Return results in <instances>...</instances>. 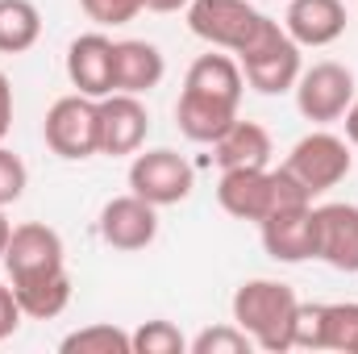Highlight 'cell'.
I'll use <instances>...</instances> for the list:
<instances>
[{
    "label": "cell",
    "mask_w": 358,
    "mask_h": 354,
    "mask_svg": "<svg viewBox=\"0 0 358 354\" xmlns=\"http://www.w3.org/2000/svg\"><path fill=\"white\" fill-rule=\"evenodd\" d=\"M4 271H8V288L21 304L25 317L34 321H50L71 304V275H67V250L59 229H50L46 221H25L13 225V238L4 246Z\"/></svg>",
    "instance_id": "obj_1"
},
{
    "label": "cell",
    "mask_w": 358,
    "mask_h": 354,
    "mask_svg": "<svg viewBox=\"0 0 358 354\" xmlns=\"http://www.w3.org/2000/svg\"><path fill=\"white\" fill-rule=\"evenodd\" d=\"M217 204L238 217V221H263L279 208H296V204H313V196L304 192V183L292 176L287 167H238V171H221L217 183Z\"/></svg>",
    "instance_id": "obj_2"
},
{
    "label": "cell",
    "mask_w": 358,
    "mask_h": 354,
    "mask_svg": "<svg viewBox=\"0 0 358 354\" xmlns=\"http://www.w3.org/2000/svg\"><path fill=\"white\" fill-rule=\"evenodd\" d=\"M234 321L250 334V342L259 351L283 354L296 351L292 346V325H296V309H300V296L279 283V279H246L238 292H234Z\"/></svg>",
    "instance_id": "obj_3"
},
{
    "label": "cell",
    "mask_w": 358,
    "mask_h": 354,
    "mask_svg": "<svg viewBox=\"0 0 358 354\" xmlns=\"http://www.w3.org/2000/svg\"><path fill=\"white\" fill-rule=\"evenodd\" d=\"M183 13H187V29L200 42L229 50V55L250 50L271 29V17L259 13L250 0H192Z\"/></svg>",
    "instance_id": "obj_4"
},
{
    "label": "cell",
    "mask_w": 358,
    "mask_h": 354,
    "mask_svg": "<svg viewBox=\"0 0 358 354\" xmlns=\"http://www.w3.org/2000/svg\"><path fill=\"white\" fill-rule=\"evenodd\" d=\"M42 138L59 159H71V163L100 155V100H92L84 92L59 96L46 113Z\"/></svg>",
    "instance_id": "obj_5"
},
{
    "label": "cell",
    "mask_w": 358,
    "mask_h": 354,
    "mask_svg": "<svg viewBox=\"0 0 358 354\" xmlns=\"http://www.w3.org/2000/svg\"><path fill=\"white\" fill-rule=\"evenodd\" d=\"M283 167L304 183L308 196H321V192L338 187L342 179L355 171V155H350V142L346 138H338L329 129H313V134H304L292 146V155H287Z\"/></svg>",
    "instance_id": "obj_6"
},
{
    "label": "cell",
    "mask_w": 358,
    "mask_h": 354,
    "mask_svg": "<svg viewBox=\"0 0 358 354\" xmlns=\"http://www.w3.org/2000/svg\"><path fill=\"white\" fill-rule=\"evenodd\" d=\"M238 67H242V76H246V84L255 92H263V96H283V92L296 88V80H300V46L287 38V29L279 25V21H271V29L250 46V50H242L238 55Z\"/></svg>",
    "instance_id": "obj_7"
},
{
    "label": "cell",
    "mask_w": 358,
    "mask_h": 354,
    "mask_svg": "<svg viewBox=\"0 0 358 354\" xmlns=\"http://www.w3.org/2000/svg\"><path fill=\"white\" fill-rule=\"evenodd\" d=\"M192 187H196V171H192V163L179 150L159 146V150L134 155V163H129V192L142 196V200H150L155 208H167V204L187 200Z\"/></svg>",
    "instance_id": "obj_8"
},
{
    "label": "cell",
    "mask_w": 358,
    "mask_h": 354,
    "mask_svg": "<svg viewBox=\"0 0 358 354\" xmlns=\"http://www.w3.org/2000/svg\"><path fill=\"white\" fill-rule=\"evenodd\" d=\"M292 92L304 121L329 125V121H342L355 100V71L342 63H313L308 71H300Z\"/></svg>",
    "instance_id": "obj_9"
},
{
    "label": "cell",
    "mask_w": 358,
    "mask_h": 354,
    "mask_svg": "<svg viewBox=\"0 0 358 354\" xmlns=\"http://www.w3.org/2000/svg\"><path fill=\"white\" fill-rule=\"evenodd\" d=\"M100 242L113 246V250H146L155 238H159V208L142 196H113L104 208H100Z\"/></svg>",
    "instance_id": "obj_10"
},
{
    "label": "cell",
    "mask_w": 358,
    "mask_h": 354,
    "mask_svg": "<svg viewBox=\"0 0 358 354\" xmlns=\"http://www.w3.org/2000/svg\"><path fill=\"white\" fill-rule=\"evenodd\" d=\"M259 238L275 263H308L317 259V208L313 204H296V208H279L259 221Z\"/></svg>",
    "instance_id": "obj_11"
},
{
    "label": "cell",
    "mask_w": 358,
    "mask_h": 354,
    "mask_svg": "<svg viewBox=\"0 0 358 354\" xmlns=\"http://www.w3.org/2000/svg\"><path fill=\"white\" fill-rule=\"evenodd\" d=\"M146 134H150V113H146L142 96L108 92L100 100V155H108V159L138 155L146 146Z\"/></svg>",
    "instance_id": "obj_12"
},
{
    "label": "cell",
    "mask_w": 358,
    "mask_h": 354,
    "mask_svg": "<svg viewBox=\"0 0 358 354\" xmlns=\"http://www.w3.org/2000/svg\"><path fill=\"white\" fill-rule=\"evenodd\" d=\"M67 80L92 100H104L108 92H117V42L104 34H80L67 46Z\"/></svg>",
    "instance_id": "obj_13"
},
{
    "label": "cell",
    "mask_w": 358,
    "mask_h": 354,
    "mask_svg": "<svg viewBox=\"0 0 358 354\" xmlns=\"http://www.w3.org/2000/svg\"><path fill=\"white\" fill-rule=\"evenodd\" d=\"M317 259L334 271L358 275V204H321L317 208Z\"/></svg>",
    "instance_id": "obj_14"
},
{
    "label": "cell",
    "mask_w": 358,
    "mask_h": 354,
    "mask_svg": "<svg viewBox=\"0 0 358 354\" xmlns=\"http://www.w3.org/2000/svg\"><path fill=\"white\" fill-rule=\"evenodd\" d=\"M287 38L304 50V46H334L346 34V4L342 0H287V17H283Z\"/></svg>",
    "instance_id": "obj_15"
},
{
    "label": "cell",
    "mask_w": 358,
    "mask_h": 354,
    "mask_svg": "<svg viewBox=\"0 0 358 354\" xmlns=\"http://www.w3.org/2000/svg\"><path fill=\"white\" fill-rule=\"evenodd\" d=\"M275 146H271L267 125L259 121H234L217 142H213V159L221 171H238V167H267Z\"/></svg>",
    "instance_id": "obj_16"
},
{
    "label": "cell",
    "mask_w": 358,
    "mask_h": 354,
    "mask_svg": "<svg viewBox=\"0 0 358 354\" xmlns=\"http://www.w3.org/2000/svg\"><path fill=\"white\" fill-rule=\"evenodd\" d=\"M163 76H167V59L155 42H146V38L117 42V92L146 96L150 88L163 84Z\"/></svg>",
    "instance_id": "obj_17"
},
{
    "label": "cell",
    "mask_w": 358,
    "mask_h": 354,
    "mask_svg": "<svg viewBox=\"0 0 358 354\" xmlns=\"http://www.w3.org/2000/svg\"><path fill=\"white\" fill-rule=\"evenodd\" d=\"M234 121H238V108H234V104H221V100H208V96H196V92H179L176 125L187 142L213 146Z\"/></svg>",
    "instance_id": "obj_18"
},
{
    "label": "cell",
    "mask_w": 358,
    "mask_h": 354,
    "mask_svg": "<svg viewBox=\"0 0 358 354\" xmlns=\"http://www.w3.org/2000/svg\"><path fill=\"white\" fill-rule=\"evenodd\" d=\"M183 92H196V96H208V100H221V104L238 108L242 92H246V76H242L238 59H229V55H200L187 67Z\"/></svg>",
    "instance_id": "obj_19"
},
{
    "label": "cell",
    "mask_w": 358,
    "mask_h": 354,
    "mask_svg": "<svg viewBox=\"0 0 358 354\" xmlns=\"http://www.w3.org/2000/svg\"><path fill=\"white\" fill-rule=\"evenodd\" d=\"M42 38V13L34 0H0V55H21Z\"/></svg>",
    "instance_id": "obj_20"
},
{
    "label": "cell",
    "mask_w": 358,
    "mask_h": 354,
    "mask_svg": "<svg viewBox=\"0 0 358 354\" xmlns=\"http://www.w3.org/2000/svg\"><path fill=\"white\" fill-rule=\"evenodd\" d=\"M63 354H134V338L129 330L113 325V321H92L84 330H71L63 342H59Z\"/></svg>",
    "instance_id": "obj_21"
},
{
    "label": "cell",
    "mask_w": 358,
    "mask_h": 354,
    "mask_svg": "<svg viewBox=\"0 0 358 354\" xmlns=\"http://www.w3.org/2000/svg\"><path fill=\"white\" fill-rule=\"evenodd\" d=\"M317 351L358 354V300L321 304V342H317Z\"/></svg>",
    "instance_id": "obj_22"
},
{
    "label": "cell",
    "mask_w": 358,
    "mask_h": 354,
    "mask_svg": "<svg viewBox=\"0 0 358 354\" xmlns=\"http://www.w3.org/2000/svg\"><path fill=\"white\" fill-rule=\"evenodd\" d=\"M134 354H183L187 351V338L179 334V325L155 317V321H142L134 334Z\"/></svg>",
    "instance_id": "obj_23"
},
{
    "label": "cell",
    "mask_w": 358,
    "mask_h": 354,
    "mask_svg": "<svg viewBox=\"0 0 358 354\" xmlns=\"http://www.w3.org/2000/svg\"><path fill=\"white\" fill-rule=\"evenodd\" d=\"M187 351L192 354H250L255 351V342H250V334H246L238 321H229V325L200 330V334L187 342Z\"/></svg>",
    "instance_id": "obj_24"
},
{
    "label": "cell",
    "mask_w": 358,
    "mask_h": 354,
    "mask_svg": "<svg viewBox=\"0 0 358 354\" xmlns=\"http://www.w3.org/2000/svg\"><path fill=\"white\" fill-rule=\"evenodd\" d=\"M80 8L96 25H129L142 8H150V0H80Z\"/></svg>",
    "instance_id": "obj_25"
},
{
    "label": "cell",
    "mask_w": 358,
    "mask_h": 354,
    "mask_svg": "<svg viewBox=\"0 0 358 354\" xmlns=\"http://www.w3.org/2000/svg\"><path fill=\"white\" fill-rule=\"evenodd\" d=\"M25 183H29V171H25V163L0 142V208H8V204H17L21 196H25Z\"/></svg>",
    "instance_id": "obj_26"
},
{
    "label": "cell",
    "mask_w": 358,
    "mask_h": 354,
    "mask_svg": "<svg viewBox=\"0 0 358 354\" xmlns=\"http://www.w3.org/2000/svg\"><path fill=\"white\" fill-rule=\"evenodd\" d=\"M21 304H17V296H13V288L8 283H0V342L4 338H13L17 330H21Z\"/></svg>",
    "instance_id": "obj_27"
},
{
    "label": "cell",
    "mask_w": 358,
    "mask_h": 354,
    "mask_svg": "<svg viewBox=\"0 0 358 354\" xmlns=\"http://www.w3.org/2000/svg\"><path fill=\"white\" fill-rule=\"evenodd\" d=\"M8 129H13V84L0 71V142L8 138Z\"/></svg>",
    "instance_id": "obj_28"
},
{
    "label": "cell",
    "mask_w": 358,
    "mask_h": 354,
    "mask_svg": "<svg viewBox=\"0 0 358 354\" xmlns=\"http://www.w3.org/2000/svg\"><path fill=\"white\" fill-rule=\"evenodd\" d=\"M346 142L358 146V96L350 100V108H346Z\"/></svg>",
    "instance_id": "obj_29"
},
{
    "label": "cell",
    "mask_w": 358,
    "mask_h": 354,
    "mask_svg": "<svg viewBox=\"0 0 358 354\" xmlns=\"http://www.w3.org/2000/svg\"><path fill=\"white\" fill-rule=\"evenodd\" d=\"M192 0H150V13H179V8H187Z\"/></svg>",
    "instance_id": "obj_30"
},
{
    "label": "cell",
    "mask_w": 358,
    "mask_h": 354,
    "mask_svg": "<svg viewBox=\"0 0 358 354\" xmlns=\"http://www.w3.org/2000/svg\"><path fill=\"white\" fill-rule=\"evenodd\" d=\"M8 238H13V221L4 217V208H0V259H4V246H8Z\"/></svg>",
    "instance_id": "obj_31"
}]
</instances>
